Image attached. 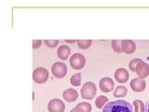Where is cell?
<instances>
[{
	"label": "cell",
	"instance_id": "26",
	"mask_svg": "<svg viewBox=\"0 0 149 112\" xmlns=\"http://www.w3.org/2000/svg\"><path fill=\"white\" fill-rule=\"evenodd\" d=\"M147 112H149V102H148V105H147Z\"/></svg>",
	"mask_w": 149,
	"mask_h": 112
},
{
	"label": "cell",
	"instance_id": "23",
	"mask_svg": "<svg viewBox=\"0 0 149 112\" xmlns=\"http://www.w3.org/2000/svg\"><path fill=\"white\" fill-rule=\"evenodd\" d=\"M41 43H42V41L41 40H33V48L34 49H37V48H39V47L41 46Z\"/></svg>",
	"mask_w": 149,
	"mask_h": 112
},
{
	"label": "cell",
	"instance_id": "20",
	"mask_svg": "<svg viewBox=\"0 0 149 112\" xmlns=\"http://www.w3.org/2000/svg\"><path fill=\"white\" fill-rule=\"evenodd\" d=\"M142 59H139V58H137V59H133V60H132L130 62V64H129V67H130V69L132 70V71H135L136 72V67H137V65H138V64L139 63H141L142 62Z\"/></svg>",
	"mask_w": 149,
	"mask_h": 112
},
{
	"label": "cell",
	"instance_id": "17",
	"mask_svg": "<svg viewBox=\"0 0 149 112\" xmlns=\"http://www.w3.org/2000/svg\"><path fill=\"white\" fill-rule=\"evenodd\" d=\"M133 105H134V112H144V110H146L143 102L141 100H134Z\"/></svg>",
	"mask_w": 149,
	"mask_h": 112
},
{
	"label": "cell",
	"instance_id": "5",
	"mask_svg": "<svg viewBox=\"0 0 149 112\" xmlns=\"http://www.w3.org/2000/svg\"><path fill=\"white\" fill-rule=\"evenodd\" d=\"M51 73L52 75L57 78H62L65 77V75L67 73V67L63 63L57 62L52 64L51 67Z\"/></svg>",
	"mask_w": 149,
	"mask_h": 112
},
{
	"label": "cell",
	"instance_id": "1",
	"mask_svg": "<svg viewBox=\"0 0 149 112\" xmlns=\"http://www.w3.org/2000/svg\"><path fill=\"white\" fill-rule=\"evenodd\" d=\"M102 112H133V106L125 100H116L106 104Z\"/></svg>",
	"mask_w": 149,
	"mask_h": 112
},
{
	"label": "cell",
	"instance_id": "19",
	"mask_svg": "<svg viewBox=\"0 0 149 112\" xmlns=\"http://www.w3.org/2000/svg\"><path fill=\"white\" fill-rule=\"evenodd\" d=\"M111 45H112V49H113L116 52H118V53L122 52V48H121V41L120 40H113Z\"/></svg>",
	"mask_w": 149,
	"mask_h": 112
},
{
	"label": "cell",
	"instance_id": "8",
	"mask_svg": "<svg viewBox=\"0 0 149 112\" xmlns=\"http://www.w3.org/2000/svg\"><path fill=\"white\" fill-rule=\"evenodd\" d=\"M136 73L139 76L140 78H146L149 75V64L146 62L142 61L141 63H139L136 67Z\"/></svg>",
	"mask_w": 149,
	"mask_h": 112
},
{
	"label": "cell",
	"instance_id": "4",
	"mask_svg": "<svg viewBox=\"0 0 149 112\" xmlns=\"http://www.w3.org/2000/svg\"><path fill=\"white\" fill-rule=\"evenodd\" d=\"M86 63L85 56L81 53H74L70 58V64L74 69H82Z\"/></svg>",
	"mask_w": 149,
	"mask_h": 112
},
{
	"label": "cell",
	"instance_id": "22",
	"mask_svg": "<svg viewBox=\"0 0 149 112\" xmlns=\"http://www.w3.org/2000/svg\"><path fill=\"white\" fill-rule=\"evenodd\" d=\"M45 44L49 47V48H55L59 44V41L57 39L54 40H45Z\"/></svg>",
	"mask_w": 149,
	"mask_h": 112
},
{
	"label": "cell",
	"instance_id": "24",
	"mask_svg": "<svg viewBox=\"0 0 149 112\" xmlns=\"http://www.w3.org/2000/svg\"><path fill=\"white\" fill-rule=\"evenodd\" d=\"M70 112H85V111H84L82 108H81V107H78V106H76V107H74V108H73L71 111H70Z\"/></svg>",
	"mask_w": 149,
	"mask_h": 112
},
{
	"label": "cell",
	"instance_id": "2",
	"mask_svg": "<svg viewBox=\"0 0 149 112\" xmlns=\"http://www.w3.org/2000/svg\"><path fill=\"white\" fill-rule=\"evenodd\" d=\"M96 95V85L93 82H86L81 89V96L84 99L91 100Z\"/></svg>",
	"mask_w": 149,
	"mask_h": 112
},
{
	"label": "cell",
	"instance_id": "7",
	"mask_svg": "<svg viewBox=\"0 0 149 112\" xmlns=\"http://www.w3.org/2000/svg\"><path fill=\"white\" fill-rule=\"evenodd\" d=\"M115 83L113 79L110 78H102L99 82V87L102 92H110L114 89Z\"/></svg>",
	"mask_w": 149,
	"mask_h": 112
},
{
	"label": "cell",
	"instance_id": "12",
	"mask_svg": "<svg viewBox=\"0 0 149 112\" xmlns=\"http://www.w3.org/2000/svg\"><path fill=\"white\" fill-rule=\"evenodd\" d=\"M63 97L65 101H67L69 103H72L74 101H76L78 97V93L76 90L74 89H67L65 90L63 93Z\"/></svg>",
	"mask_w": 149,
	"mask_h": 112
},
{
	"label": "cell",
	"instance_id": "15",
	"mask_svg": "<svg viewBox=\"0 0 149 112\" xmlns=\"http://www.w3.org/2000/svg\"><path fill=\"white\" fill-rule=\"evenodd\" d=\"M128 92V89L125 86H118L116 88V90L114 92V96L115 97H124Z\"/></svg>",
	"mask_w": 149,
	"mask_h": 112
},
{
	"label": "cell",
	"instance_id": "3",
	"mask_svg": "<svg viewBox=\"0 0 149 112\" xmlns=\"http://www.w3.org/2000/svg\"><path fill=\"white\" fill-rule=\"evenodd\" d=\"M33 78H34L35 82L38 84L45 83L49 79L48 70L44 67H38L35 69V71L33 72Z\"/></svg>",
	"mask_w": 149,
	"mask_h": 112
},
{
	"label": "cell",
	"instance_id": "21",
	"mask_svg": "<svg viewBox=\"0 0 149 112\" xmlns=\"http://www.w3.org/2000/svg\"><path fill=\"white\" fill-rule=\"evenodd\" d=\"M77 106L81 107V108L85 112H91V104H88V103H87V102L79 103L78 105H77Z\"/></svg>",
	"mask_w": 149,
	"mask_h": 112
},
{
	"label": "cell",
	"instance_id": "25",
	"mask_svg": "<svg viewBox=\"0 0 149 112\" xmlns=\"http://www.w3.org/2000/svg\"><path fill=\"white\" fill-rule=\"evenodd\" d=\"M65 41H66L67 43H74V40H67V39H65Z\"/></svg>",
	"mask_w": 149,
	"mask_h": 112
},
{
	"label": "cell",
	"instance_id": "11",
	"mask_svg": "<svg viewBox=\"0 0 149 112\" xmlns=\"http://www.w3.org/2000/svg\"><path fill=\"white\" fill-rule=\"evenodd\" d=\"M129 77H130L129 72L125 68H118L115 73V78L116 79V81H118L120 83L127 82Z\"/></svg>",
	"mask_w": 149,
	"mask_h": 112
},
{
	"label": "cell",
	"instance_id": "6",
	"mask_svg": "<svg viewBox=\"0 0 149 112\" xmlns=\"http://www.w3.org/2000/svg\"><path fill=\"white\" fill-rule=\"evenodd\" d=\"M65 108V106L63 102L60 99H55L50 100L49 105H48V109L49 112H63Z\"/></svg>",
	"mask_w": 149,
	"mask_h": 112
},
{
	"label": "cell",
	"instance_id": "14",
	"mask_svg": "<svg viewBox=\"0 0 149 112\" xmlns=\"http://www.w3.org/2000/svg\"><path fill=\"white\" fill-rule=\"evenodd\" d=\"M108 102V97H106L104 95H100L97 97V99L95 100V105L97 108H102L105 105L106 103Z\"/></svg>",
	"mask_w": 149,
	"mask_h": 112
},
{
	"label": "cell",
	"instance_id": "10",
	"mask_svg": "<svg viewBox=\"0 0 149 112\" xmlns=\"http://www.w3.org/2000/svg\"><path fill=\"white\" fill-rule=\"evenodd\" d=\"M121 48H122V51L125 53L132 54L133 53L135 50H136V45L130 39H126L121 41Z\"/></svg>",
	"mask_w": 149,
	"mask_h": 112
},
{
	"label": "cell",
	"instance_id": "18",
	"mask_svg": "<svg viewBox=\"0 0 149 112\" xmlns=\"http://www.w3.org/2000/svg\"><path fill=\"white\" fill-rule=\"evenodd\" d=\"M77 45L82 50H87L91 46L92 41L91 40H77Z\"/></svg>",
	"mask_w": 149,
	"mask_h": 112
},
{
	"label": "cell",
	"instance_id": "13",
	"mask_svg": "<svg viewBox=\"0 0 149 112\" xmlns=\"http://www.w3.org/2000/svg\"><path fill=\"white\" fill-rule=\"evenodd\" d=\"M70 48L68 46H60V48L57 50V54H58V57L61 60H66L68 58V56L70 55Z\"/></svg>",
	"mask_w": 149,
	"mask_h": 112
},
{
	"label": "cell",
	"instance_id": "9",
	"mask_svg": "<svg viewBox=\"0 0 149 112\" xmlns=\"http://www.w3.org/2000/svg\"><path fill=\"white\" fill-rule=\"evenodd\" d=\"M130 87H132V89L134 92H140L144 91L146 84V81H144L143 78H133L132 80L130 81Z\"/></svg>",
	"mask_w": 149,
	"mask_h": 112
},
{
	"label": "cell",
	"instance_id": "16",
	"mask_svg": "<svg viewBox=\"0 0 149 112\" xmlns=\"http://www.w3.org/2000/svg\"><path fill=\"white\" fill-rule=\"evenodd\" d=\"M70 82H71V84L74 87L80 86V84H81V74L77 73V74L73 75V76L71 77V78H70Z\"/></svg>",
	"mask_w": 149,
	"mask_h": 112
}]
</instances>
